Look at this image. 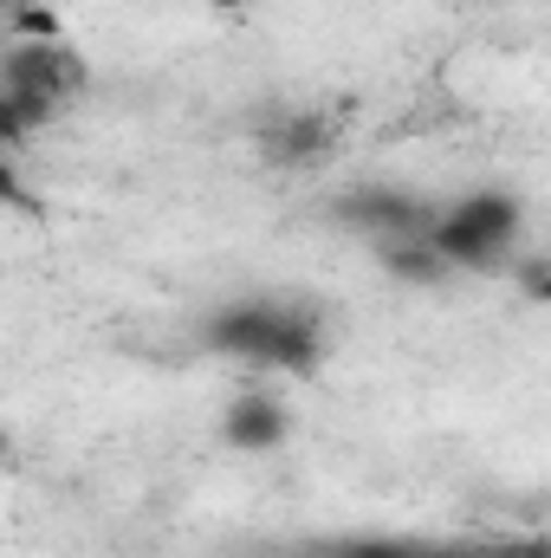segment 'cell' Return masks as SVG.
I'll list each match as a JSON object with an SVG mask.
<instances>
[{"label":"cell","mask_w":551,"mask_h":558,"mask_svg":"<svg viewBox=\"0 0 551 558\" xmlns=\"http://www.w3.org/2000/svg\"><path fill=\"white\" fill-rule=\"evenodd\" d=\"M7 448H13V435H7V422H0V461H7Z\"/></svg>","instance_id":"cell-14"},{"label":"cell","mask_w":551,"mask_h":558,"mask_svg":"<svg viewBox=\"0 0 551 558\" xmlns=\"http://www.w3.org/2000/svg\"><path fill=\"white\" fill-rule=\"evenodd\" d=\"M0 78L59 105V98L85 78V65H78V59H65V46H13V52H7V65H0Z\"/></svg>","instance_id":"cell-5"},{"label":"cell","mask_w":551,"mask_h":558,"mask_svg":"<svg viewBox=\"0 0 551 558\" xmlns=\"http://www.w3.org/2000/svg\"><path fill=\"white\" fill-rule=\"evenodd\" d=\"M338 221H351V228H364V234H428V221H434V208L428 202H415L403 189H357V195H344L338 202Z\"/></svg>","instance_id":"cell-2"},{"label":"cell","mask_w":551,"mask_h":558,"mask_svg":"<svg viewBox=\"0 0 551 558\" xmlns=\"http://www.w3.org/2000/svg\"><path fill=\"white\" fill-rule=\"evenodd\" d=\"M201 7H215V13H241V7H254V0H201Z\"/></svg>","instance_id":"cell-13"},{"label":"cell","mask_w":551,"mask_h":558,"mask_svg":"<svg viewBox=\"0 0 551 558\" xmlns=\"http://www.w3.org/2000/svg\"><path fill=\"white\" fill-rule=\"evenodd\" d=\"M513 279H519V292H526L532 305H546V299H551V260H546V254L513 260Z\"/></svg>","instance_id":"cell-9"},{"label":"cell","mask_w":551,"mask_h":558,"mask_svg":"<svg viewBox=\"0 0 551 558\" xmlns=\"http://www.w3.org/2000/svg\"><path fill=\"white\" fill-rule=\"evenodd\" d=\"M318 357H325V331H318V318H311V312H285V305H279L260 371H292V377H311V371H318Z\"/></svg>","instance_id":"cell-6"},{"label":"cell","mask_w":551,"mask_h":558,"mask_svg":"<svg viewBox=\"0 0 551 558\" xmlns=\"http://www.w3.org/2000/svg\"><path fill=\"white\" fill-rule=\"evenodd\" d=\"M273 318H279V305H260V299H247V305H221V312L201 325V344H208V351H221V357H241V364H254V371H260L267 338H273Z\"/></svg>","instance_id":"cell-4"},{"label":"cell","mask_w":551,"mask_h":558,"mask_svg":"<svg viewBox=\"0 0 551 558\" xmlns=\"http://www.w3.org/2000/svg\"><path fill=\"white\" fill-rule=\"evenodd\" d=\"M383 267L403 279V286H441V279L454 274L421 234H390V241H383Z\"/></svg>","instance_id":"cell-7"},{"label":"cell","mask_w":551,"mask_h":558,"mask_svg":"<svg viewBox=\"0 0 551 558\" xmlns=\"http://www.w3.org/2000/svg\"><path fill=\"white\" fill-rule=\"evenodd\" d=\"M318 143H325V124H318V118H298L292 131H273L279 156H305V149H318Z\"/></svg>","instance_id":"cell-10"},{"label":"cell","mask_w":551,"mask_h":558,"mask_svg":"<svg viewBox=\"0 0 551 558\" xmlns=\"http://www.w3.org/2000/svg\"><path fill=\"white\" fill-rule=\"evenodd\" d=\"M0 208H20V215H39V195L20 182V169L0 156Z\"/></svg>","instance_id":"cell-11"},{"label":"cell","mask_w":551,"mask_h":558,"mask_svg":"<svg viewBox=\"0 0 551 558\" xmlns=\"http://www.w3.org/2000/svg\"><path fill=\"white\" fill-rule=\"evenodd\" d=\"M20 137H33V131H26V124H20V111L0 98V149H7V143H20Z\"/></svg>","instance_id":"cell-12"},{"label":"cell","mask_w":551,"mask_h":558,"mask_svg":"<svg viewBox=\"0 0 551 558\" xmlns=\"http://www.w3.org/2000/svg\"><path fill=\"white\" fill-rule=\"evenodd\" d=\"M0 7H13V0H0Z\"/></svg>","instance_id":"cell-15"},{"label":"cell","mask_w":551,"mask_h":558,"mask_svg":"<svg viewBox=\"0 0 551 558\" xmlns=\"http://www.w3.org/2000/svg\"><path fill=\"white\" fill-rule=\"evenodd\" d=\"M13 39L20 46H65V13L46 7V0H13Z\"/></svg>","instance_id":"cell-8"},{"label":"cell","mask_w":551,"mask_h":558,"mask_svg":"<svg viewBox=\"0 0 551 558\" xmlns=\"http://www.w3.org/2000/svg\"><path fill=\"white\" fill-rule=\"evenodd\" d=\"M519 228H526V202L506 195V189H480V195L454 202L448 215H434L421 241H428L448 267H506Z\"/></svg>","instance_id":"cell-1"},{"label":"cell","mask_w":551,"mask_h":558,"mask_svg":"<svg viewBox=\"0 0 551 558\" xmlns=\"http://www.w3.org/2000/svg\"><path fill=\"white\" fill-rule=\"evenodd\" d=\"M285 435H292V410L267 390H241L228 403V416H221V441L241 448V454H273Z\"/></svg>","instance_id":"cell-3"}]
</instances>
